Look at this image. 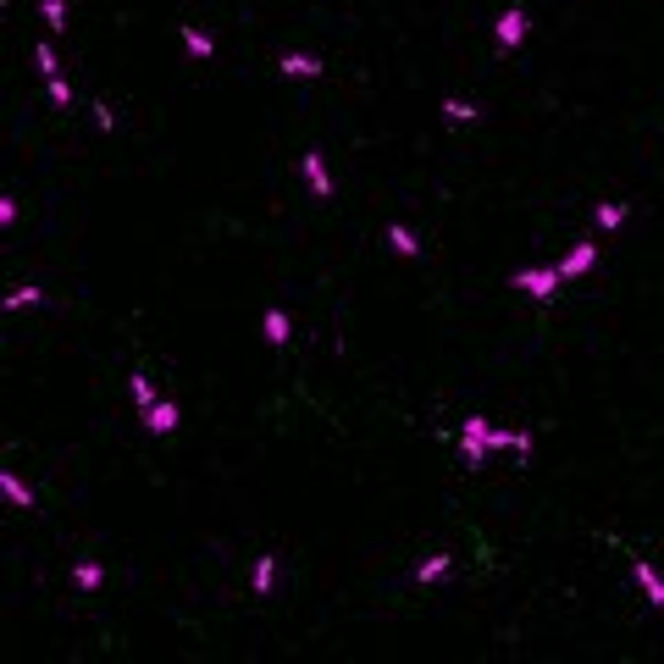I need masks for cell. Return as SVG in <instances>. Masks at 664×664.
Instances as JSON below:
<instances>
[{
    "label": "cell",
    "instance_id": "cell-22",
    "mask_svg": "<svg viewBox=\"0 0 664 664\" xmlns=\"http://www.w3.org/2000/svg\"><path fill=\"white\" fill-rule=\"evenodd\" d=\"M45 95H50V106H56V111H72V83L61 78V72H56V78H45Z\"/></svg>",
    "mask_w": 664,
    "mask_h": 664
},
{
    "label": "cell",
    "instance_id": "cell-16",
    "mask_svg": "<svg viewBox=\"0 0 664 664\" xmlns=\"http://www.w3.org/2000/svg\"><path fill=\"white\" fill-rule=\"evenodd\" d=\"M72 587H78V593H100V587H106V565H100V559H78V565H72Z\"/></svg>",
    "mask_w": 664,
    "mask_h": 664
},
{
    "label": "cell",
    "instance_id": "cell-23",
    "mask_svg": "<svg viewBox=\"0 0 664 664\" xmlns=\"http://www.w3.org/2000/svg\"><path fill=\"white\" fill-rule=\"evenodd\" d=\"M89 111H95V128H100V133H117V111H111L106 100H95Z\"/></svg>",
    "mask_w": 664,
    "mask_h": 664
},
{
    "label": "cell",
    "instance_id": "cell-6",
    "mask_svg": "<svg viewBox=\"0 0 664 664\" xmlns=\"http://www.w3.org/2000/svg\"><path fill=\"white\" fill-rule=\"evenodd\" d=\"M139 421H144V432H150V438H172V432L183 427V410L172 399H155L150 410H139Z\"/></svg>",
    "mask_w": 664,
    "mask_h": 664
},
{
    "label": "cell",
    "instance_id": "cell-21",
    "mask_svg": "<svg viewBox=\"0 0 664 664\" xmlns=\"http://www.w3.org/2000/svg\"><path fill=\"white\" fill-rule=\"evenodd\" d=\"M34 72H39V78H56V72H61V56H56L50 39H39V45H34Z\"/></svg>",
    "mask_w": 664,
    "mask_h": 664
},
{
    "label": "cell",
    "instance_id": "cell-7",
    "mask_svg": "<svg viewBox=\"0 0 664 664\" xmlns=\"http://www.w3.org/2000/svg\"><path fill=\"white\" fill-rule=\"evenodd\" d=\"M604 238V233H598ZM598 238H581V244H570V255L559 261V272H565V283H581V277L598 266Z\"/></svg>",
    "mask_w": 664,
    "mask_h": 664
},
{
    "label": "cell",
    "instance_id": "cell-10",
    "mask_svg": "<svg viewBox=\"0 0 664 664\" xmlns=\"http://www.w3.org/2000/svg\"><path fill=\"white\" fill-rule=\"evenodd\" d=\"M261 338L272 349H288V338H294V316H288L283 305H266V316H261Z\"/></svg>",
    "mask_w": 664,
    "mask_h": 664
},
{
    "label": "cell",
    "instance_id": "cell-18",
    "mask_svg": "<svg viewBox=\"0 0 664 664\" xmlns=\"http://www.w3.org/2000/svg\"><path fill=\"white\" fill-rule=\"evenodd\" d=\"M476 117H482V111H476L471 100H460V95H449V100H443V122H449V128H471Z\"/></svg>",
    "mask_w": 664,
    "mask_h": 664
},
{
    "label": "cell",
    "instance_id": "cell-14",
    "mask_svg": "<svg viewBox=\"0 0 664 664\" xmlns=\"http://www.w3.org/2000/svg\"><path fill=\"white\" fill-rule=\"evenodd\" d=\"M277 587V554H255V570H249V593L255 598H272Z\"/></svg>",
    "mask_w": 664,
    "mask_h": 664
},
{
    "label": "cell",
    "instance_id": "cell-19",
    "mask_svg": "<svg viewBox=\"0 0 664 664\" xmlns=\"http://www.w3.org/2000/svg\"><path fill=\"white\" fill-rule=\"evenodd\" d=\"M128 393H133V404H139V410H150V404L161 399V393H155V382H150V371H128Z\"/></svg>",
    "mask_w": 664,
    "mask_h": 664
},
{
    "label": "cell",
    "instance_id": "cell-3",
    "mask_svg": "<svg viewBox=\"0 0 664 664\" xmlns=\"http://www.w3.org/2000/svg\"><path fill=\"white\" fill-rule=\"evenodd\" d=\"M631 581H637V593H642V598H648V604L664 615V570L653 565L648 554H631Z\"/></svg>",
    "mask_w": 664,
    "mask_h": 664
},
{
    "label": "cell",
    "instance_id": "cell-9",
    "mask_svg": "<svg viewBox=\"0 0 664 664\" xmlns=\"http://www.w3.org/2000/svg\"><path fill=\"white\" fill-rule=\"evenodd\" d=\"M382 238H388V249L399 255V261H421V233H415L410 222H388Z\"/></svg>",
    "mask_w": 664,
    "mask_h": 664
},
{
    "label": "cell",
    "instance_id": "cell-12",
    "mask_svg": "<svg viewBox=\"0 0 664 664\" xmlns=\"http://www.w3.org/2000/svg\"><path fill=\"white\" fill-rule=\"evenodd\" d=\"M183 50H189V61H216V34L211 28H194V23H183Z\"/></svg>",
    "mask_w": 664,
    "mask_h": 664
},
{
    "label": "cell",
    "instance_id": "cell-20",
    "mask_svg": "<svg viewBox=\"0 0 664 664\" xmlns=\"http://www.w3.org/2000/svg\"><path fill=\"white\" fill-rule=\"evenodd\" d=\"M39 23L50 34H67V0H39Z\"/></svg>",
    "mask_w": 664,
    "mask_h": 664
},
{
    "label": "cell",
    "instance_id": "cell-15",
    "mask_svg": "<svg viewBox=\"0 0 664 664\" xmlns=\"http://www.w3.org/2000/svg\"><path fill=\"white\" fill-rule=\"evenodd\" d=\"M626 200H598L593 205V227H598V233H620V227H626Z\"/></svg>",
    "mask_w": 664,
    "mask_h": 664
},
{
    "label": "cell",
    "instance_id": "cell-5",
    "mask_svg": "<svg viewBox=\"0 0 664 664\" xmlns=\"http://www.w3.org/2000/svg\"><path fill=\"white\" fill-rule=\"evenodd\" d=\"M299 178H305V189L316 194V200H332V189H338V183H332V172H327V155H321V150H305V155H299Z\"/></svg>",
    "mask_w": 664,
    "mask_h": 664
},
{
    "label": "cell",
    "instance_id": "cell-24",
    "mask_svg": "<svg viewBox=\"0 0 664 664\" xmlns=\"http://www.w3.org/2000/svg\"><path fill=\"white\" fill-rule=\"evenodd\" d=\"M0 227H17V200L12 194H0Z\"/></svg>",
    "mask_w": 664,
    "mask_h": 664
},
{
    "label": "cell",
    "instance_id": "cell-13",
    "mask_svg": "<svg viewBox=\"0 0 664 664\" xmlns=\"http://www.w3.org/2000/svg\"><path fill=\"white\" fill-rule=\"evenodd\" d=\"M449 570H454V554H427L421 565L410 570V581H415V587H438V581L449 576Z\"/></svg>",
    "mask_w": 664,
    "mask_h": 664
},
{
    "label": "cell",
    "instance_id": "cell-1",
    "mask_svg": "<svg viewBox=\"0 0 664 664\" xmlns=\"http://www.w3.org/2000/svg\"><path fill=\"white\" fill-rule=\"evenodd\" d=\"M460 432H471V438H482V443H487V449H493V454H510V460L521 465V471H526V465H532V454H537V438H532V432H526V427H493L487 415H465V421H460Z\"/></svg>",
    "mask_w": 664,
    "mask_h": 664
},
{
    "label": "cell",
    "instance_id": "cell-8",
    "mask_svg": "<svg viewBox=\"0 0 664 664\" xmlns=\"http://www.w3.org/2000/svg\"><path fill=\"white\" fill-rule=\"evenodd\" d=\"M277 72H283V78H299V83H310V78H321V72H327V61H321V56H310V50H283V61H277Z\"/></svg>",
    "mask_w": 664,
    "mask_h": 664
},
{
    "label": "cell",
    "instance_id": "cell-4",
    "mask_svg": "<svg viewBox=\"0 0 664 664\" xmlns=\"http://www.w3.org/2000/svg\"><path fill=\"white\" fill-rule=\"evenodd\" d=\"M526 34H532V17H526L521 6L498 12V23H493V45H498V50H521V45H526Z\"/></svg>",
    "mask_w": 664,
    "mask_h": 664
},
{
    "label": "cell",
    "instance_id": "cell-11",
    "mask_svg": "<svg viewBox=\"0 0 664 664\" xmlns=\"http://www.w3.org/2000/svg\"><path fill=\"white\" fill-rule=\"evenodd\" d=\"M0 498H6V504H12V510H34V504H39V498H34V487H28L23 482V476H17L12 471V465H6V471H0Z\"/></svg>",
    "mask_w": 664,
    "mask_h": 664
},
{
    "label": "cell",
    "instance_id": "cell-17",
    "mask_svg": "<svg viewBox=\"0 0 664 664\" xmlns=\"http://www.w3.org/2000/svg\"><path fill=\"white\" fill-rule=\"evenodd\" d=\"M34 305H45V288H34V283H17L12 294L0 299V310H6V316H17V310H34Z\"/></svg>",
    "mask_w": 664,
    "mask_h": 664
},
{
    "label": "cell",
    "instance_id": "cell-2",
    "mask_svg": "<svg viewBox=\"0 0 664 664\" xmlns=\"http://www.w3.org/2000/svg\"><path fill=\"white\" fill-rule=\"evenodd\" d=\"M510 288L526 294V299H537V305H554V299L565 294V272H559V266H515Z\"/></svg>",
    "mask_w": 664,
    "mask_h": 664
}]
</instances>
